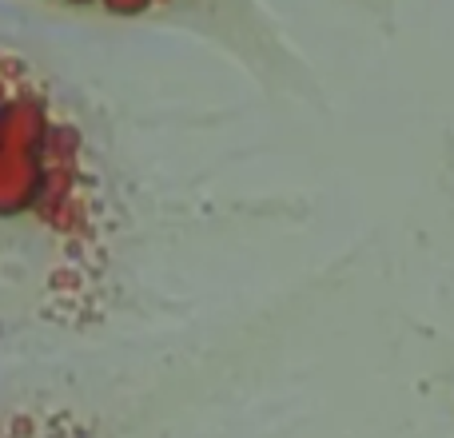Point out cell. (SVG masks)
<instances>
[{
  "label": "cell",
  "mask_w": 454,
  "mask_h": 438,
  "mask_svg": "<svg viewBox=\"0 0 454 438\" xmlns=\"http://www.w3.org/2000/svg\"><path fill=\"white\" fill-rule=\"evenodd\" d=\"M44 168L36 152L0 148V215H20L40 199Z\"/></svg>",
  "instance_id": "6da1fadb"
},
{
  "label": "cell",
  "mask_w": 454,
  "mask_h": 438,
  "mask_svg": "<svg viewBox=\"0 0 454 438\" xmlns=\"http://www.w3.org/2000/svg\"><path fill=\"white\" fill-rule=\"evenodd\" d=\"M48 140V120L40 104L32 100H12L0 108V148L16 152H40Z\"/></svg>",
  "instance_id": "7a4b0ae2"
},
{
  "label": "cell",
  "mask_w": 454,
  "mask_h": 438,
  "mask_svg": "<svg viewBox=\"0 0 454 438\" xmlns=\"http://www.w3.org/2000/svg\"><path fill=\"white\" fill-rule=\"evenodd\" d=\"M104 4H108L112 12H120V16H136V12H144L152 0H104Z\"/></svg>",
  "instance_id": "3957f363"
},
{
  "label": "cell",
  "mask_w": 454,
  "mask_h": 438,
  "mask_svg": "<svg viewBox=\"0 0 454 438\" xmlns=\"http://www.w3.org/2000/svg\"><path fill=\"white\" fill-rule=\"evenodd\" d=\"M72 4H84V0H72Z\"/></svg>",
  "instance_id": "277c9868"
}]
</instances>
